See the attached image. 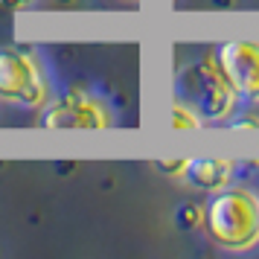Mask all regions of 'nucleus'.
Here are the masks:
<instances>
[{
    "label": "nucleus",
    "mask_w": 259,
    "mask_h": 259,
    "mask_svg": "<svg viewBox=\"0 0 259 259\" xmlns=\"http://www.w3.org/2000/svg\"><path fill=\"white\" fill-rule=\"evenodd\" d=\"M41 125L44 128H88V131H102L114 125L111 108L99 96L88 94L82 88H70L61 96H50L44 105L38 108Z\"/></svg>",
    "instance_id": "obj_4"
},
{
    "label": "nucleus",
    "mask_w": 259,
    "mask_h": 259,
    "mask_svg": "<svg viewBox=\"0 0 259 259\" xmlns=\"http://www.w3.org/2000/svg\"><path fill=\"white\" fill-rule=\"evenodd\" d=\"M50 99V79L32 50L0 47V102L15 108H38Z\"/></svg>",
    "instance_id": "obj_2"
},
{
    "label": "nucleus",
    "mask_w": 259,
    "mask_h": 259,
    "mask_svg": "<svg viewBox=\"0 0 259 259\" xmlns=\"http://www.w3.org/2000/svg\"><path fill=\"white\" fill-rule=\"evenodd\" d=\"M157 172L163 175H172V178H184L187 175V166H189V157H178V160H157Z\"/></svg>",
    "instance_id": "obj_8"
},
{
    "label": "nucleus",
    "mask_w": 259,
    "mask_h": 259,
    "mask_svg": "<svg viewBox=\"0 0 259 259\" xmlns=\"http://www.w3.org/2000/svg\"><path fill=\"white\" fill-rule=\"evenodd\" d=\"M181 94H184L181 99L189 108H195V114L201 119H210V122L227 119L233 114L236 99H239L233 94V88L224 82V76L212 64L210 56L184 70V76H181Z\"/></svg>",
    "instance_id": "obj_3"
},
{
    "label": "nucleus",
    "mask_w": 259,
    "mask_h": 259,
    "mask_svg": "<svg viewBox=\"0 0 259 259\" xmlns=\"http://www.w3.org/2000/svg\"><path fill=\"white\" fill-rule=\"evenodd\" d=\"M210 59L239 99L259 102V41L250 38L224 41L212 47Z\"/></svg>",
    "instance_id": "obj_5"
},
{
    "label": "nucleus",
    "mask_w": 259,
    "mask_h": 259,
    "mask_svg": "<svg viewBox=\"0 0 259 259\" xmlns=\"http://www.w3.org/2000/svg\"><path fill=\"white\" fill-rule=\"evenodd\" d=\"M204 230L212 245L242 253L259 245V195L245 187H224L212 192L204 207Z\"/></svg>",
    "instance_id": "obj_1"
},
{
    "label": "nucleus",
    "mask_w": 259,
    "mask_h": 259,
    "mask_svg": "<svg viewBox=\"0 0 259 259\" xmlns=\"http://www.w3.org/2000/svg\"><path fill=\"white\" fill-rule=\"evenodd\" d=\"M3 3V9H26V6H32L38 0H0Z\"/></svg>",
    "instance_id": "obj_10"
},
{
    "label": "nucleus",
    "mask_w": 259,
    "mask_h": 259,
    "mask_svg": "<svg viewBox=\"0 0 259 259\" xmlns=\"http://www.w3.org/2000/svg\"><path fill=\"white\" fill-rule=\"evenodd\" d=\"M169 125L178 131H195L204 125V119L195 114V108H189L184 99H175L172 108H169Z\"/></svg>",
    "instance_id": "obj_7"
},
{
    "label": "nucleus",
    "mask_w": 259,
    "mask_h": 259,
    "mask_svg": "<svg viewBox=\"0 0 259 259\" xmlns=\"http://www.w3.org/2000/svg\"><path fill=\"white\" fill-rule=\"evenodd\" d=\"M233 172H236V160H230V157H189L184 178L192 187L207 189V192H219V189L230 187Z\"/></svg>",
    "instance_id": "obj_6"
},
{
    "label": "nucleus",
    "mask_w": 259,
    "mask_h": 259,
    "mask_svg": "<svg viewBox=\"0 0 259 259\" xmlns=\"http://www.w3.org/2000/svg\"><path fill=\"white\" fill-rule=\"evenodd\" d=\"M128 3H137V0H128Z\"/></svg>",
    "instance_id": "obj_11"
},
{
    "label": "nucleus",
    "mask_w": 259,
    "mask_h": 259,
    "mask_svg": "<svg viewBox=\"0 0 259 259\" xmlns=\"http://www.w3.org/2000/svg\"><path fill=\"white\" fill-rule=\"evenodd\" d=\"M236 131H245V128H259V114H245L242 119H236L233 122Z\"/></svg>",
    "instance_id": "obj_9"
}]
</instances>
